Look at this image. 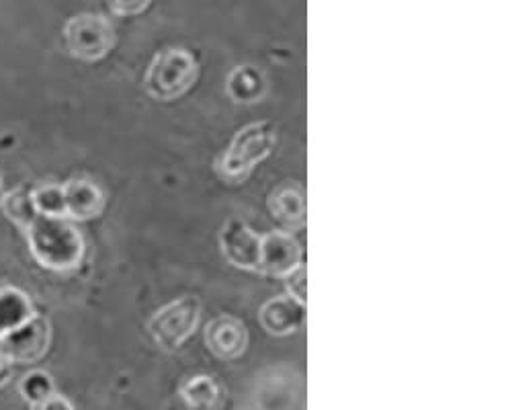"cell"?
Listing matches in <instances>:
<instances>
[{
    "instance_id": "6da1fadb",
    "label": "cell",
    "mask_w": 512,
    "mask_h": 410,
    "mask_svg": "<svg viewBox=\"0 0 512 410\" xmlns=\"http://www.w3.org/2000/svg\"><path fill=\"white\" fill-rule=\"evenodd\" d=\"M25 234L29 251L41 267L50 271H70L82 261V234L66 218L39 216Z\"/></svg>"
},
{
    "instance_id": "7a4b0ae2",
    "label": "cell",
    "mask_w": 512,
    "mask_h": 410,
    "mask_svg": "<svg viewBox=\"0 0 512 410\" xmlns=\"http://www.w3.org/2000/svg\"><path fill=\"white\" fill-rule=\"evenodd\" d=\"M277 144V128L271 121H254L244 126L224 152L220 173L228 181H242L256 164L263 162Z\"/></svg>"
},
{
    "instance_id": "3957f363",
    "label": "cell",
    "mask_w": 512,
    "mask_h": 410,
    "mask_svg": "<svg viewBox=\"0 0 512 410\" xmlns=\"http://www.w3.org/2000/svg\"><path fill=\"white\" fill-rule=\"evenodd\" d=\"M197 60L185 48H166L148 66L144 87L158 101H173L185 95L197 80Z\"/></svg>"
},
{
    "instance_id": "277c9868",
    "label": "cell",
    "mask_w": 512,
    "mask_h": 410,
    "mask_svg": "<svg viewBox=\"0 0 512 410\" xmlns=\"http://www.w3.org/2000/svg\"><path fill=\"white\" fill-rule=\"evenodd\" d=\"M201 318V304L195 296H183L162 306L148 322L152 339L164 351H177L195 333Z\"/></svg>"
},
{
    "instance_id": "5b68a950",
    "label": "cell",
    "mask_w": 512,
    "mask_h": 410,
    "mask_svg": "<svg viewBox=\"0 0 512 410\" xmlns=\"http://www.w3.org/2000/svg\"><path fill=\"white\" fill-rule=\"evenodd\" d=\"M64 39L70 56L95 62L113 50L115 29L111 21L99 13H80L66 23Z\"/></svg>"
},
{
    "instance_id": "8992f818",
    "label": "cell",
    "mask_w": 512,
    "mask_h": 410,
    "mask_svg": "<svg viewBox=\"0 0 512 410\" xmlns=\"http://www.w3.org/2000/svg\"><path fill=\"white\" fill-rule=\"evenodd\" d=\"M52 343V324L46 316L33 314L23 326L0 339V351L11 361L31 365L46 357Z\"/></svg>"
},
{
    "instance_id": "52a82bcc",
    "label": "cell",
    "mask_w": 512,
    "mask_h": 410,
    "mask_svg": "<svg viewBox=\"0 0 512 410\" xmlns=\"http://www.w3.org/2000/svg\"><path fill=\"white\" fill-rule=\"evenodd\" d=\"M304 249L291 232L275 230L261 236L259 271L269 277H287L304 265Z\"/></svg>"
},
{
    "instance_id": "ba28073f",
    "label": "cell",
    "mask_w": 512,
    "mask_h": 410,
    "mask_svg": "<svg viewBox=\"0 0 512 410\" xmlns=\"http://www.w3.org/2000/svg\"><path fill=\"white\" fill-rule=\"evenodd\" d=\"M220 244L228 263L238 269L259 271L261 234H256L246 222L230 220L220 232Z\"/></svg>"
},
{
    "instance_id": "9c48e42d",
    "label": "cell",
    "mask_w": 512,
    "mask_h": 410,
    "mask_svg": "<svg viewBox=\"0 0 512 410\" xmlns=\"http://www.w3.org/2000/svg\"><path fill=\"white\" fill-rule=\"evenodd\" d=\"M205 345L220 359H236L246 351V324L236 316H218L205 328Z\"/></svg>"
},
{
    "instance_id": "30bf717a",
    "label": "cell",
    "mask_w": 512,
    "mask_h": 410,
    "mask_svg": "<svg viewBox=\"0 0 512 410\" xmlns=\"http://www.w3.org/2000/svg\"><path fill=\"white\" fill-rule=\"evenodd\" d=\"M62 189L66 199V218L87 222L103 214L105 195L97 183L89 179H70Z\"/></svg>"
},
{
    "instance_id": "8fae6325",
    "label": "cell",
    "mask_w": 512,
    "mask_h": 410,
    "mask_svg": "<svg viewBox=\"0 0 512 410\" xmlns=\"http://www.w3.org/2000/svg\"><path fill=\"white\" fill-rule=\"evenodd\" d=\"M306 306L293 300L291 296H277L263 304L261 324L269 335L287 337L304 324Z\"/></svg>"
},
{
    "instance_id": "7c38bea8",
    "label": "cell",
    "mask_w": 512,
    "mask_h": 410,
    "mask_svg": "<svg viewBox=\"0 0 512 410\" xmlns=\"http://www.w3.org/2000/svg\"><path fill=\"white\" fill-rule=\"evenodd\" d=\"M269 210L285 230H300L306 224V195L295 183L279 185L269 197Z\"/></svg>"
},
{
    "instance_id": "4fadbf2b",
    "label": "cell",
    "mask_w": 512,
    "mask_h": 410,
    "mask_svg": "<svg viewBox=\"0 0 512 410\" xmlns=\"http://www.w3.org/2000/svg\"><path fill=\"white\" fill-rule=\"evenodd\" d=\"M33 314V302L23 290L0 287V339L17 331Z\"/></svg>"
},
{
    "instance_id": "5bb4252c",
    "label": "cell",
    "mask_w": 512,
    "mask_h": 410,
    "mask_svg": "<svg viewBox=\"0 0 512 410\" xmlns=\"http://www.w3.org/2000/svg\"><path fill=\"white\" fill-rule=\"evenodd\" d=\"M226 91L236 103H256L265 97L267 78L263 70L252 64L236 66L226 82Z\"/></svg>"
},
{
    "instance_id": "9a60e30c",
    "label": "cell",
    "mask_w": 512,
    "mask_h": 410,
    "mask_svg": "<svg viewBox=\"0 0 512 410\" xmlns=\"http://www.w3.org/2000/svg\"><path fill=\"white\" fill-rule=\"evenodd\" d=\"M179 394L185 410H220L224 404V392L211 376H195L187 380Z\"/></svg>"
},
{
    "instance_id": "2e32d148",
    "label": "cell",
    "mask_w": 512,
    "mask_h": 410,
    "mask_svg": "<svg viewBox=\"0 0 512 410\" xmlns=\"http://www.w3.org/2000/svg\"><path fill=\"white\" fill-rule=\"evenodd\" d=\"M0 210L5 212V216L15 226H19L25 232L39 218L35 201H33V189H29V187H17L13 191H7L5 199H3V205H0Z\"/></svg>"
},
{
    "instance_id": "e0dca14e",
    "label": "cell",
    "mask_w": 512,
    "mask_h": 410,
    "mask_svg": "<svg viewBox=\"0 0 512 410\" xmlns=\"http://www.w3.org/2000/svg\"><path fill=\"white\" fill-rule=\"evenodd\" d=\"M33 201L39 216L48 218H66V199L62 185L46 183L33 189Z\"/></svg>"
},
{
    "instance_id": "ac0fdd59",
    "label": "cell",
    "mask_w": 512,
    "mask_h": 410,
    "mask_svg": "<svg viewBox=\"0 0 512 410\" xmlns=\"http://www.w3.org/2000/svg\"><path fill=\"white\" fill-rule=\"evenodd\" d=\"M19 392L31 406H39L41 402H46L48 398H52L56 394V384L48 372L35 369V372H29L21 380Z\"/></svg>"
},
{
    "instance_id": "d6986e66",
    "label": "cell",
    "mask_w": 512,
    "mask_h": 410,
    "mask_svg": "<svg viewBox=\"0 0 512 410\" xmlns=\"http://www.w3.org/2000/svg\"><path fill=\"white\" fill-rule=\"evenodd\" d=\"M285 281H287L289 296L306 306L308 304V271H306V267L300 265L293 273H289L285 277Z\"/></svg>"
},
{
    "instance_id": "ffe728a7",
    "label": "cell",
    "mask_w": 512,
    "mask_h": 410,
    "mask_svg": "<svg viewBox=\"0 0 512 410\" xmlns=\"http://www.w3.org/2000/svg\"><path fill=\"white\" fill-rule=\"evenodd\" d=\"M148 5H150V3H146V0H136V3H125V0H117V3H109V9H111L115 15L132 17V15H138V13L146 11Z\"/></svg>"
},
{
    "instance_id": "44dd1931",
    "label": "cell",
    "mask_w": 512,
    "mask_h": 410,
    "mask_svg": "<svg viewBox=\"0 0 512 410\" xmlns=\"http://www.w3.org/2000/svg\"><path fill=\"white\" fill-rule=\"evenodd\" d=\"M35 410H74V406L62 394H54L46 402H41L39 406H35Z\"/></svg>"
},
{
    "instance_id": "7402d4cb",
    "label": "cell",
    "mask_w": 512,
    "mask_h": 410,
    "mask_svg": "<svg viewBox=\"0 0 512 410\" xmlns=\"http://www.w3.org/2000/svg\"><path fill=\"white\" fill-rule=\"evenodd\" d=\"M13 376V363L0 351V388H5Z\"/></svg>"
},
{
    "instance_id": "603a6c76",
    "label": "cell",
    "mask_w": 512,
    "mask_h": 410,
    "mask_svg": "<svg viewBox=\"0 0 512 410\" xmlns=\"http://www.w3.org/2000/svg\"><path fill=\"white\" fill-rule=\"evenodd\" d=\"M5 195H7V191H5V181H3V173H0V205H3Z\"/></svg>"
}]
</instances>
